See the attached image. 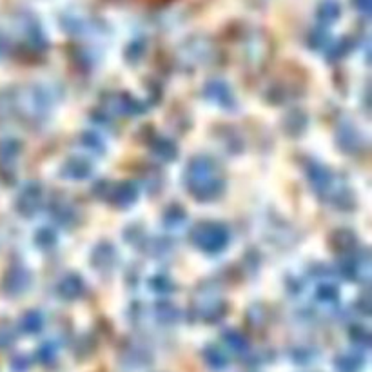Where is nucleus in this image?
<instances>
[{
	"instance_id": "0eeeda50",
	"label": "nucleus",
	"mask_w": 372,
	"mask_h": 372,
	"mask_svg": "<svg viewBox=\"0 0 372 372\" xmlns=\"http://www.w3.org/2000/svg\"><path fill=\"white\" fill-rule=\"evenodd\" d=\"M60 290H62V295L66 296V298H77V296L82 293V282L78 278H75V276H71V278H68L64 282Z\"/></svg>"
},
{
	"instance_id": "f03ea898",
	"label": "nucleus",
	"mask_w": 372,
	"mask_h": 372,
	"mask_svg": "<svg viewBox=\"0 0 372 372\" xmlns=\"http://www.w3.org/2000/svg\"><path fill=\"white\" fill-rule=\"evenodd\" d=\"M193 238L197 242L198 247H202L203 251H220L225 247L227 243V231L218 223H202L195 229Z\"/></svg>"
},
{
	"instance_id": "9d476101",
	"label": "nucleus",
	"mask_w": 372,
	"mask_h": 372,
	"mask_svg": "<svg viewBox=\"0 0 372 372\" xmlns=\"http://www.w3.org/2000/svg\"><path fill=\"white\" fill-rule=\"evenodd\" d=\"M22 329L26 332H36L42 329V316L38 312H29L22 320Z\"/></svg>"
},
{
	"instance_id": "1a4fd4ad",
	"label": "nucleus",
	"mask_w": 372,
	"mask_h": 372,
	"mask_svg": "<svg viewBox=\"0 0 372 372\" xmlns=\"http://www.w3.org/2000/svg\"><path fill=\"white\" fill-rule=\"evenodd\" d=\"M66 175L73 178H84L89 175V166L84 160H71L66 166Z\"/></svg>"
},
{
	"instance_id": "39448f33",
	"label": "nucleus",
	"mask_w": 372,
	"mask_h": 372,
	"mask_svg": "<svg viewBox=\"0 0 372 372\" xmlns=\"http://www.w3.org/2000/svg\"><path fill=\"white\" fill-rule=\"evenodd\" d=\"M363 363H365V360H363L362 354H358V352H345V354H340V356L336 358L334 365H336V369L340 372H358L363 367Z\"/></svg>"
},
{
	"instance_id": "7ed1b4c3",
	"label": "nucleus",
	"mask_w": 372,
	"mask_h": 372,
	"mask_svg": "<svg viewBox=\"0 0 372 372\" xmlns=\"http://www.w3.org/2000/svg\"><path fill=\"white\" fill-rule=\"evenodd\" d=\"M203 360L211 369L214 371H223L225 367H229V356L227 352H223L220 347L209 345L203 351Z\"/></svg>"
},
{
	"instance_id": "f257e3e1",
	"label": "nucleus",
	"mask_w": 372,
	"mask_h": 372,
	"mask_svg": "<svg viewBox=\"0 0 372 372\" xmlns=\"http://www.w3.org/2000/svg\"><path fill=\"white\" fill-rule=\"evenodd\" d=\"M187 182L195 197L209 200L220 195L222 191V182L214 178V164L207 158H197L189 166Z\"/></svg>"
},
{
	"instance_id": "4468645a",
	"label": "nucleus",
	"mask_w": 372,
	"mask_h": 372,
	"mask_svg": "<svg viewBox=\"0 0 372 372\" xmlns=\"http://www.w3.org/2000/svg\"><path fill=\"white\" fill-rule=\"evenodd\" d=\"M44 236H46V231H40V233L36 234V240H44ZM53 242H55V234L49 233V238H47L46 243H44V245H51Z\"/></svg>"
},
{
	"instance_id": "f8f14e48",
	"label": "nucleus",
	"mask_w": 372,
	"mask_h": 372,
	"mask_svg": "<svg viewBox=\"0 0 372 372\" xmlns=\"http://www.w3.org/2000/svg\"><path fill=\"white\" fill-rule=\"evenodd\" d=\"M352 341H356V343H360V345H369V332L365 331V329H354V331L351 332Z\"/></svg>"
},
{
	"instance_id": "423d86ee",
	"label": "nucleus",
	"mask_w": 372,
	"mask_h": 372,
	"mask_svg": "<svg viewBox=\"0 0 372 372\" xmlns=\"http://www.w3.org/2000/svg\"><path fill=\"white\" fill-rule=\"evenodd\" d=\"M136 198V189L131 184H120V186L113 187V203L116 206H127Z\"/></svg>"
},
{
	"instance_id": "20e7f679",
	"label": "nucleus",
	"mask_w": 372,
	"mask_h": 372,
	"mask_svg": "<svg viewBox=\"0 0 372 372\" xmlns=\"http://www.w3.org/2000/svg\"><path fill=\"white\" fill-rule=\"evenodd\" d=\"M149 352L140 349V347L129 349V351L124 352V356H122V363H124L127 369H144L145 365H149Z\"/></svg>"
},
{
	"instance_id": "9b49d317",
	"label": "nucleus",
	"mask_w": 372,
	"mask_h": 372,
	"mask_svg": "<svg viewBox=\"0 0 372 372\" xmlns=\"http://www.w3.org/2000/svg\"><path fill=\"white\" fill-rule=\"evenodd\" d=\"M55 352H57V349H55L51 343H46V345H42L40 351H38V360H40L42 363L51 362L53 358H55Z\"/></svg>"
},
{
	"instance_id": "ddd939ff",
	"label": "nucleus",
	"mask_w": 372,
	"mask_h": 372,
	"mask_svg": "<svg viewBox=\"0 0 372 372\" xmlns=\"http://www.w3.org/2000/svg\"><path fill=\"white\" fill-rule=\"evenodd\" d=\"M11 365H13V371H16V372L27 371V369H29V358H26V356L15 358Z\"/></svg>"
},
{
	"instance_id": "6e6552de",
	"label": "nucleus",
	"mask_w": 372,
	"mask_h": 372,
	"mask_svg": "<svg viewBox=\"0 0 372 372\" xmlns=\"http://www.w3.org/2000/svg\"><path fill=\"white\" fill-rule=\"evenodd\" d=\"M223 340H225V343H227L231 349H234V351H245V349H247V340L238 331H227L223 334Z\"/></svg>"
}]
</instances>
